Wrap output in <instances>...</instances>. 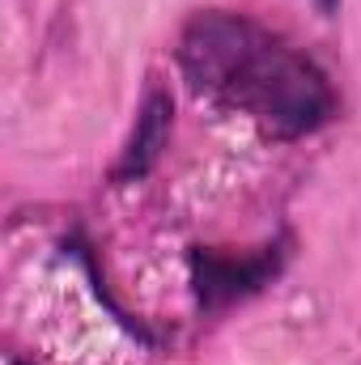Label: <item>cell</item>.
Listing matches in <instances>:
<instances>
[{
	"label": "cell",
	"instance_id": "1",
	"mask_svg": "<svg viewBox=\"0 0 361 365\" xmlns=\"http://www.w3.org/2000/svg\"><path fill=\"white\" fill-rule=\"evenodd\" d=\"M179 60L195 90L251 115L272 136L315 132L336 106L327 77L247 17L200 13L183 30Z\"/></svg>",
	"mask_w": 361,
	"mask_h": 365
},
{
	"label": "cell",
	"instance_id": "2",
	"mask_svg": "<svg viewBox=\"0 0 361 365\" xmlns=\"http://www.w3.org/2000/svg\"><path fill=\"white\" fill-rule=\"evenodd\" d=\"M280 268L276 251H251V255H225V251H195L191 255V280L195 293L208 310L230 306L247 293H255L260 284H268Z\"/></svg>",
	"mask_w": 361,
	"mask_h": 365
},
{
	"label": "cell",
	"instance_id": "3",
	"mask_svg": "<svg viewBox=\"0 0 361 365\" xmlns=\"http://www.w3.org/2000/svg\"><path fill=\"white\" fill-rule=\"evenodd\" d=\"M166 132H171V98H166V93H153V98L145 102V110L136 115V132H132V145H128V153H123L119 175H123V179L145 175V170L158 162V153H162V145H166Z\"/></svg>",
	"mask_w": 361,
	"mask_h": 365
},
{
	"label": "cell",
	"instance_id": "4",
	"mask_svg": "<svg viewBox=\"0 0 361 365\" xmlns=\"http://www.w3.org/2000/svg\"><path fill=\"white\" fill-rule=\"evenodd\" d=\"M319 4H323V9H332V4H336V0H319Z\"/></svg>",
	"mask_w": 361,
	"mask_h": 365
}]
</instances>
